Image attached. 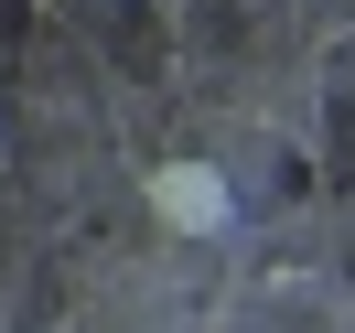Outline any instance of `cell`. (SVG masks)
<instances>
[{
    "label": "cell",
    "instance_id": "obj_1",
    "mask_svg": "<svg viewBox=\"0 0 355 333\" xmlns=\"http://www.w3.org/2000/svg\"><path fill=\"white\" fill-rule=\"evenodd\" d=\"M151 215L173 226V237H216V226L237 215V194H226L216 161H151Z\"/></svg>",
    "mask_w": 355,
    "mask_h": 333
}]
</instances>
